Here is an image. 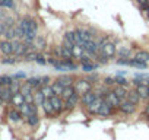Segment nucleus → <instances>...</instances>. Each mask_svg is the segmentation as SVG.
Here are the masks:
<instances>
[{
    "label": "nucleus",
    "mask_w": 149,
    "mask_h": 140,
    "mask_svg": "<svg viewBox=\"0 0 149 140\" xmlns=\"http://www.w3.org/2000/svg\"><path fill=\"white\" fill-rule=\"evenodd\" d=\"M73 88H74V92H76L78 95H84V94H86V92H89V91H94L92 83H91L88 79H82V78L74 79Z\"/></svg>",
    "instance_id": "nucleus-1"
},
{
    "label": "nucleus",
    "mask_w": 149,
    "mask_h": 140,
    "mask_svg": "<svg viewBox=\"0 0 149 140\" xmlns=\"http://www.w3.org/2000/svg\"><path fill=\"white\" fill-rule=\"evenodd\" d=\"M50 101H51V105L54 110V115H60L64 111V99L60 95H53L50 98Z\"/></svg>",
    "instance_id": "nucleus-2"
},
{
    "label": "nucleus",
    "mask_w": 149,
    "mask_h": 140,
    "mask_svg": "<svg viewBox=\"0 0 149 140\" xmlns=\"http://www.w3.org/2000/svg\"><path fill=\"white\" fill-rule=\"evenodd\" d=\"M100 53H101L104 57H107V58H113V57L117 54V47H116V44H114V42L107 41V42L100 48Z\"/></svg>",
    "instance_id": "nucleus-3"
},
{
    "label": "nucleus",
    "mask_w": 149,
    "mask_h": 140,
    "mask_svg": "<svg viewBox=\"0 0 149 140\" xmlns=\"http://www.w3.org/2000/svg\"><path fill=\"white\" fill-rule=\"evenodd\" d=\"M136 107H137L136 104H133V102H130V101H127V99H123L117 110H118L120 112L126 114V115H132V114L136 112Z\"/></svg>",
    "instance_id": "nucleus-4"
},
{
    "label": "nucleus",
    "mask_w": 149,
    "mask_h": 140,
    "mask_svg": "<svg viewBox=\"0 0 149 140\" xmlns=\"http://www.w3.org/2000/svg\"><path fill=\"white\" fill-rule=\"evenodd\" d=\"M12 42H13V47H15V55H16V57H19V58H22V57L28 53L29 47H28L22 40H18V41H16V40H13Z\"/></svg>",
    "instance_id": "nucleus-5"
},
{
    "label": "nucleus",
    "mask_w": 149,
    "mask_h": 140,
    "mask_svg": "<svg viewBox=\"0 0 149 140\" xmlns=\"http://www.w3.org/2000/svg\"><path fill=\"white\" fill-rule=\"evenodd\" d=\"M0 53H3L5 55H15L13 42L9 40H0Z\"/></svg>",
    "instance_id": "nucleus-6"
},
{
    "label": "nucleus",
    "mask_w": 149,
    "mask_h": 140,
    "mask_svg": "<svg viewBox=\"0 0 149 140\" xmlns=\"http://www.w3.org/2000/svg\"><path fill=\"white\" fill-rule=\"evenodd\" d=\"M81 101V95H78L74 92L73 95H70L67 99H64V111H72L74 107H76Z\"/></svg>",
    "instance_id": "nucleus-7"
},
{
    "label": "nucleus",
    "mask_w": 149,
    "mask_h": 140,
    "mask_svg": "<svg viewBox=\"0 0 149 140\" xmlns=\"http://www.w3.org/2000/svg\"><path fill=\"white\" fill-rule=\"evenodd\" d=\"M102 101H104V96H97V98L86 107L88 114H89V115H97V114H98V110H100V107H101V104H102Z\"/></svg>",
    "instance_id": "nucleus-8"
},
{
    "label": "nucleus",
    "mask_w": 149,
    "mask_h": 140,
    "mask_svg": "<svg viewBox=\"0 0 149 140\" xmlns=\"http://www.w3.org/2000/svg\"><path fill=\"white\" fill-rule=\"evenodd\" d=\"M114 110H116V108L104 99L102 104H101V107H100V110H98V114H97V115H100V117H110V115L114 112Z\"/></svg>",
    "instance_id": "nucleus-9"
},
{
    "label": "nucleus",
    "mask_w": 149,
    "mask_h": 140,
    "mask_svg": "<svg viewBox=\"0 0 149 140\" xmlns=\"http://www.w3.org/2000/svg\"><path fill=\"white\" fill-rule=\"evenodd\" d=\"M104 99H105L108 104H111L114 108H118V105L121 104V99L114 94V91H113V89H108V92L104 95Z\"/></svg>",
    "instance_id": "nucleus-10"
},
{
    "label": "nucleus",
    "mask_w": 149,
    "mask_h": 140,
    "mask_svg": "<svg viewBox=\"0 0 149 140\" xmlns=\"http://www.w3.org/2000/svg\"><path fill=\"white\" fill-rule=\"evenodd\" d=\"M22 118H24V115L21 114V111H19L16 107H12V108L9 110V112H8V120H9L10 123H19Z\"/></svg>",
    "instance_id": "nucleus-11"
},
{
    "label": "nucleus",
    "mask_w": 149,
    "mask_h": 140,
    "mask_svg": "<svg viewBox=\"0 0 149 140\" xmlns=\"http://www.w3.org/2000/svg\"><path fill=\"white\" fill-rule=\"evenodd\" d=\"M97 98V94H95V91H89V92H86V94H84V95H81V101H79V104H82L85 108L94 101Z\"/></svg>",
    "instance_id": "nucleus-12"
},
{
    "label": "nucleus",
    "mask_w": 149,
    "mask_h": 140,
    "mask_svg": "<svg viewBox=\"0 0 149 140\" xmlns=\"http://www.w3.org/2000/svg\"><path fill=\"white\" fill-rule=\"evenodd\" d=\"M41 108H42V111H44V114L47 115V117H56L54 115V110H53V105H51V101H50V98H45L44 101H42V104H41Z\"/></svg>",
    "instance_id": "nucleus-13"
},
{
    "label": "nucleus",
    "mask_w": 149,
    "mask_h": 140,
    "mask_svg": "<svg viewBox=\"0 0 149 140\" xmlns=\"http://www.w3.org/2000/svg\"><path fill=\"white\" fill-rule=\"evenodd\" d=\"M57 82L64 88V86H72L73 85V82H74V78L72 76V75H60L58 78H57Z\"/></svg>",
    "instance_id": "nucleus-14"
},
{
    "label": "nucleus",
    "mask_w": 149,
    "mask_h": 140,
    "mask_svg": "<svg viewBox=\"0 0 149 140\" xmlns=\"http://www.w3.org/2000/svg\"><path fill=\"white\" fill-rule=\"evenodd\" d=\"M12 92L9 89V86H3L2 88V96H0V104H9L12 99Z\"/></svg>",
    "instance_id": "nucleus-15"
},
{
    "label": "nucleus",
    "mask_w": 149,
    "mask_h": 140,
    "mask_svg": "<svg viewBox=\"0 0 149 140\" xmlns=\"http://www.w3.org/2000/svg\"><path fill=\"white\" fill-rule=\"evenodd\" d=\"M136 92L139 94V96H140L142 99L149 101V86H148V85H143V83L137 85V86H136Z\"/></svg>",
    "instance_id": "nucleus-16"
},
{
    "label": "nucleus",
    "mask_w": 149,
    "mask_h": 140,
    "mask_svg": "<svg viewBox=\"0 0 149 140\" xmlns=\"http://www.w3.org/2000/svg\"><path fill=\"white\" fill-rule=\"evenodd\" d=\"M73 60L74 58H61V63L66 67V72H74V70H78V64Z\"/></svg>",
    "instance_id": "nucleus-17"
},
{
    "label": "nucleus",
    "mask_w": 149,
    "mask_h": 140,
    "mask_svg": "<svg viewBox=\"0 0 149 140\" xmlns=\"http://www.w3.org/2000/svg\"><path fill=\"white\" fill-rule=\"evenodd\" d=\"M34 47L37 50H44L47 48V38H44L42 35H37L34 40Z\"/></svg>",
    "instance_id": "nucleus-18"
},
{
    "label": "nucleus",
    "mask_w": 149,
    "mask_h": 140,
    "mask_svg": "<svg viewBox=\"0 0 149 140\" xmlns=\"http://www.w3.org/2000/svg\"><path fill=\"white\" fill-rule=\"evenodd\" d=\"M114 94L123 101V99H126V96H127V86H121V85H114Z\"/></svg>",
    "instance_id": "nucleus-19"
},
{
    "label": "nucleus",
    "mask_w": 149,
    "mask_h": 140,
    "mask_svg": "<svg viewBox=\"0 0 149 140\" xmlns=\"http://www.w3.org/2000/svg\"><path fill=\"white\" fill-rule=\"evenodd\" d=\"M126 99L137 105V104L140 102V99H142V98L139 96V94L136 92V89H132V91H127V96H126Z\"/></svg>",
    "instance_id": "nucleus-20"
},
{
    "label": "nucleus",
    "mask_w": 149,
    "mask_h": 140,
    "mask_svg": "<svg viewBox=\"0 0 149 140\" xmlns=\"http://www.w3.org/2000/svg\"><path fill=\"white\" fill-rule=\"evenodd\" d=\"M24 102H25V101H24V95L19 92V94L12 95V99H10V102H9V104H10L12 107H16V108H18V107H19V105H22Z\"/></svg>",
    "instance_id": "nucleus-21"
},
{
    "label": "nucleus",
    "mask_w": 149,
    "mask_h": 140,
    "mask_svg": "<svg viewBox=\"0 0 149 140\" xmlns=\"http://www.w3.org/2000/svg\"><path fill=\"white\" fill-rule=\"evenodd\" d=\"M133 58H136V60H139V61H142V63H148V61H149V51L140 50V51H137V53L134 54Z\"/></svg>",
    "instance_id": "nucleus-22"
},
{
    "label": "nucleus",
    "mask_w": 149,
    "mask_h": 140,
    "mask_svg": "<svg viewBox=\"0 0 149 140\" xmlns=\"http://www.w3.org/2000/svg\"><path fill=\"white\" fill-rule=\"evenodd\" d=\"M72 51H73V58H78V60L85 54L84 47H82V45H79V44H74V45H73V48H72Z\"/></svg>",
    "instance_id": "nucleus-23"
},
{
    "label": "nucleus",
    "mask_w": 149,
    "mask_h": 140,
    "mask_svg": "<svg viewBox=\"0 0 149 140\" xmlns=\"http://www.w3.org/2000/svg\"><path fill=\"white\" fill-rule=\"evenodd\" d=\"M25 120H26V124H28L29 127H32V128H35V127L38 125V123H40V117H38V114L28 115Z\"/></svg>",
    "instance_id": "nucleus-24"
},
{
    "label": "nucleus",
    "mask_w": 149,
    "mask_h": 140,
    "mask_svg": "<svg viewBox=\"0 0 149 140\" xmlns=\"http://www.w3.org/2000/svg\"><path fill=\"white\" fill-rule=\"evenodd\" d=\"M5 40H9V41H13L16 40V34H15V26H8L6 31H5Z\"/></svg>",
    "instance_id": "nucleus-25"
},
{
    "label": "nucleus",
    "mask_w": 149,
    "mask_h": 140,
    "mask_svg": "<svg viewBox=\"0 0 149 140\" xmlns=\"http://www.w3.org/2000/svg\"><path fill=\"white\" fill-rule=\"evenodd\" d=\"M21 85H22V82L21 80H18V79H13V82L9 85V89H10V92L15 95V94H19L21 92Z\"/></svg>",
    "instance_id": "nucleus-26"
},
{
    "label": "nucleus",
    "mask_w": 149,
    "mask_h": 140,
    "mask_svg": "<svg viewBox=\"0 0 149 140\" xmlns=\"http://www.w3.org/2000/svg\"><path fill=\"white\" fill-rule=\"evenodd\" d=\"M44 99H45V98H44V95H42V92H41L40 89L34 91V104H35L37 107H41V104H42Z\"/></svg>",
    "instance_id": "nucleus-27"
},
{
    "label": "nucleus",
    "mask_w": 149,
    "mask_h": 140,
    "mask_svg": "<svg viewBox=\"0 0 149 140\" xmlns=\"http://www.w3.org/2000/svg\"><path fill=\"white\" fill-rule=\"evenodd\" d=\"M22 58L16 57V55H5V58L0 60V63L2 64H15L16 61H21Z\"/></svg>",
    "instance_id": "nucleus-28"
},
{
    "label": "nucleus",
    "mask_w": 149,
    "mask_h": 140,
    "mask_svg": "<svg viewBox=\"0 0 149 140\" xmlns=\"http://www.w3.org/2000/svg\"><path fill=\"white\" fill-rule=\"evenodd\" d=\"M25 82H26V83H29V85L32 86V89H34V91H37V89H40V88H41V80H40V78H28Z\"/></svg>",
    "instance_id": "nucleus-29"
},
{
    "label": "nucleus",
    "mask_w": 149,
    "mask_h": 140,
    "mask_svg": "<svg viewBox=\"0 0 149 140\" xmlns=\"http://www.w3.org/2000/svg\"><path fill=\"white\" fill-rule=\"evenodd\" d=\"M40 91L42 92L44 98H51V96L54 95V92H53V88H51V85H42V86L40 88Z\"/></svg>",
    "instance_id": "nucleus-30"
},
{
    "label": "nucleus",
    "mask_w": 149,
    "mask_h": 140,
    "mask_svg": "<svg viewBox=\"0 0 149 140\" xmlns=\"http://www.w3.org/2000/svg\"><path fill=\"white\" fill-rule=\"evenodd\" d=\"M98 67V63H86V64H82V72H85V73H92L94 70Z\"/></svg>",
    "instance_id": "nucleus-31"
},
{
    "label": "nucleus",
    "mask_w": 149,
    "mask_h": 140,
    "mask_svg": "<svg viewBox=\"0 0 149 140\" xmlns=\"http://www.w3.org/2000/svg\"><path fill=\"white\" fill-rule=\"evenodd\" d=\"M130 54H132V50H130L129 47H121L120 50H117V55H118V57L130 58Z\"/></svg>",
    "instance_id": "nucleus-32"
},
{
    "label": "nucleus",
    "mask_w": 149,
    "mask_h": 140,
    "mask_svg": "<svg viewBox=\"0 0 149 140\" xmlns=\"http://www.w3.org/2000/svg\"><path fill=\"white\" fill-rule=\"evenodd\" d=\"M13 82V79H12V76H9V75H0V86H9L10 83Z\"/></svg>",
    "instance_id": "nucleus-33"
},
{
    "label": "nucleus",
    "mask_w": 149,
    "mask_h": 140,
    "mask_svg": "<svg viewBox=\"0 0 149 140\" xmlns=\"http://www.w3.org/2000/svg\"><path fill=\"white\" fill-rule=\"evenodd\" d=\"M129 66L136 67V69H146V67H148V63H142V61H139V60H136V58H130Z\"/></svg>",
    "instance_id": "nucleus-34"
},
{
    "label": "nucleus",
    "mask_w": 149,
    "mask_h": 140,
    "mask_svg": "<svg viewBox=\"0 0 149 140\" xmlns=\"http://www.w3.org/2000/svg\"><path fill=\"white\" fill-rule=\"evenodd\" d=\"M73 94H74V88H73V85H72V86H64V88H63V92H61L60 96H61L63 99H67V98H69L70 95H73Z\"/></svg>",
    "instance_id": "nucleus-35"
},
{
    "label": "nucleus",
    "mask_w": 149,
    "mask_h": 140,
    "mask_svg": "<svg viewBox=\"0 0 149 140\" xmlns=\"http://www.w3.org/2000/svg\"><path fill=\"white\" fill-rule=\"evenodd\" d=\"M32 92H34L32 86L29 83H26V82H22V85H21V94L22 95H26V94H32Z\"/></svg>",
    "instance_id": "nucleus-36"
},
{
    "label": "nucleus",
    "mask_w": 149,
    "mask_h": 140,
    "mask_svg": "<svg viewBox=\"0 0 149 140\" xmlns=\"http://www.w3.org/2000/svg\"><path fill=\"white\" fill-rule=\"evenodd\" d=\"M35 63L40 64V66H45V64H47V57H45V54H42V53H37Z\"/></svg>",
    "instance_id": "nucleus-37"
},
{
    "label": "nucleus",
    "mask_w": 149,
    "mask_h": 140,
    "mask_svg": "<svg viewBox=\"0 0 149 140\" xmlns=\"http://www.w3.org/2000/svg\"><path fill=\"white\" fill-rule=\"evenodd\" d=\"M63 38H64V40H69V41H72L73 44H76V32H74V31H66Z\"/></svg>",
    "instance_id": "nucleus-38"
},
{
    "label": "nucleus",
    "mask_w": 149,
    "mask_h": 140,
    "mask_svg": "<svg viewBox=\"0 0 149 140\" xmlns=\"http://www.w3.org/2000/svg\"><path fill=\"white\" fill-rule=\"evenodd\" d=\"M51 85V88H53V92H54V95H61V92H63V86L56 80V82H53V83H50Z\"/></svg>",
    "instance_id": "nucleus-39"
},
{
    "label": "nucleus",
    "mask_w": 149,
    "mask_h": 140,
    "mask_svg": "<svg viewBox=\"0 0 149 140\" xmlns=\"http://www.w3.org/2000/svg\"><path fill=\"white\" fill-rule=\"evenodd\" d=\"M51 53H53L54 57H57V58H63V47H61V45H60V47H53Z\"/></svg>",
    "instance_id": "nucleus-40"
},
{
    "label": "nucleus",
    "mask_w": 149,
    "mask_h": 140,
    "mask_svg": "<svg viewBox=\"0 0 149 140\" xmlns=\"http://www.w3.org/2000/svg\"><path fill=\"white\" fill-rule=\"evenodd\" d=\"M136 2H137V5L140 6V9L143 12H148L149 10V0H136Z\"/></svg>",
    "instance_id": "nucleus-41"
},
{
    "label": "nucleus",
    "mask_w": 149,
    "mask_h": 140,
    "mask_svg": "<svg viewBox=\"0 0 149 140\" xmlns=\"http://www.w3.org/2000/svg\"><path fill=\"white\" fill-rule=\"evenodd\" d=\"M102 83H104L107 88H111V86H114V85H116V79H114V78H111V76H107V78H104Z\"/></svg>",
    "instance_id": "nucleus-42"
},
{
    "label": "nucleus",
    "mask_w": 149,
    "mask_h": 140,
    "mask_svg": "<svg viewBox=\"0 0 149 140\" xmlns=\"http://www.w3.org/2000/svg\"><path fill=\"white\" fill-rule=\"evenodd\" d=\"M61 47H63V45H61ZM63 58H73V51H72V48L63 47Z\"/></svg>",
    "instance_id": "nucleus-43"
},
{
    "label": "nucleus",
    "mask_w": 149,
    "mask_h": 140,
    "mask_svg": "<svg viewBox=\"0 0 149 140\" xmlns=\"http://www.w3.org/2000/svg\"><path fill=\"white\" fill-rule=\"evenodd\" d=\"M91 57H92L91 54L85 53V54H84V55H82V57L79 58V63H81V64H86V63H91Z\"/></svg>",
    "instance_id": "nucleus-44"
},
{
    "label": "nucleus",
    "mask_w": 149,
    "mask_h": 140,
    "mask_svg": "<svg viewBox=\"0 0 149 140\" xmlns=\"http://www.w3.org/2000/svg\"><path fill=\"white\" fill-rule=\"evenodd\" d=\"M114 79H116V85H121V86H127V83H129V82H127V80H126V79H124L123 76H120V75H118L117 78H114Z\"/></svg>",
    "instance_id": "nucleus-45"
},
{
    "label": "nucleus",
    "mask_w": 149,
    "mask_h": 140,
    "mask_svg": "<svg viewBox=\"0 0 149 140\" xmlns=\"http://www.w3.org/2000/svg\"><path fill=\"white\" fill-rule=\"evenodd\" d=\"M24 101H25L26 104H34V92H32V94L24 95Z\"/></svg>",
    "instance_id": "nucleus-46"
},
{
    "label": "nucleus",
    "mask_w": 149,
    "mask_h": 140,
    "mask_svg": "<svg viewBox=\"0 0 149 140\" xmlns=\"http://www.w3.org/2000/svg\"><path fill=\"white\" fill-rule=\"evenodd\" d=\"M86 79H88L91 83H95V82H98V80H100V76H98V73H92V75H91V76H88Z\"/></svg>",
    "instance_id": "nucleus-47"
},
{
    "label": "nucleus",
    "mask_w": 149,
    "mask_h": 140,
    "mask_svg": "<svg viewBox=\"0 0 149 140\" xmlns=\"http://www.w3.org/2000/svg\"><path fill=\"white\" fill-rule=\"evenodd\" d=\"M129 61H130V58H123V57L117 58V64H120V66H129Z\"/></svg>",
    "instance_id": "nucleus-48"
},
{
    "label": "nucleus",
    "mask_w": 149,
    "mask_h": 140,
    "mask_svg": "<svg viewBox=\"0 0 149 140\" xmlns=\"http://www.w3.org/2000/svg\"><path fill=\"white\" fill-rule=\"evenodd\" d=\"M40 80H41V86H42V85H50L51 78H50V76H41Z\"/></svg>",
    "instance_id": "nucleus-49"
},
{
    "label": "nucleus",
    "mask_w": 149,
    "mask_h": 140,
    "mask_svg": "<svg viewBox=\"0 0 149 140\" xmlns=\"http://www.w3.org/2000/svg\"><path fill=\"white\" fill-rule=\"evenodd\" d=\"M60 58H57V57H54V55H50L48 58H47V64H51V66H54L57 61H58Z\"/></svg>",
    "instance_id": "nucleus-50"
},
{
    "label": "nucleus",
    "mask_w": 149,
    "mask_h": 140,
    "mask_svg": "<svg viewBox=\"0 0 149 140\" xmlns=\"http://www.w3.org/2000/svg\"><path fill=\"white\" fill-rule=\"evenodd\" d=\"M12 79H18V80H21V79H26V75H25V73H22V72H19V73L12 75Z\"/></svg>",
    "instance_id": "nucleus-51"
},
{
    "label": "nucleus",
    "mask_w": 149,
    "mask_h": 140,
    "mask_svg": "<svg viewBox=\"0 0 149 140\" xmlns=\"http://www.w3.org/2000/svg\"><path fill=\"white\" fill-rule=\"evenodd\" d=\"M6 28H8V25H6L3 21H0V37H3V35H5V31H6Z\"/></svg>",
    "instance_id": "nucleus-52"
},
{
    "label": "nucleus",
    "mask_w": 149,
    "mask_h": 140,
    "mask_svg": "<svg viewBox=\"0 0 149 140\" xmlns=\"http://www.w3.org/2000/svg\"><path fill=\"white\" fill-rule=\"evenodd\" d=\"M143 114H145L146 117H149V102H148V105L145 107V111H143Z\"/></svg>",
    "instance_id": "nucleus-53"
},
{
    "label": "nucleus",
    "mask_w": 149,
    "mask_h": 140,
    "mask_svg": "<svg viewBox=\"0 0 149 140\" xmlns=\"http://www.w3.org/2000/svg\"><path fill=\"white\" fill-rule=\"evenodd\" d=\"M146 16H148V19H149V10H148V12H146Z\"/></svg>",
    "instance_id": "nucleus-54"
},
{
    "label": "nucleus",
    "mask_w": 149,
    "mask_h": 140,
    "mask_svg": "<svg viewBox=\"0 0 149 140\" xmlns=\"http://www.w3.org/2000/svg\"><path fill=\"white\" fill-rule=\"evenodd\" d=\"M0 96H2V86H0Z\"/></svg>",
    "instance_id": "nucleus-55"
}]
</instances>
